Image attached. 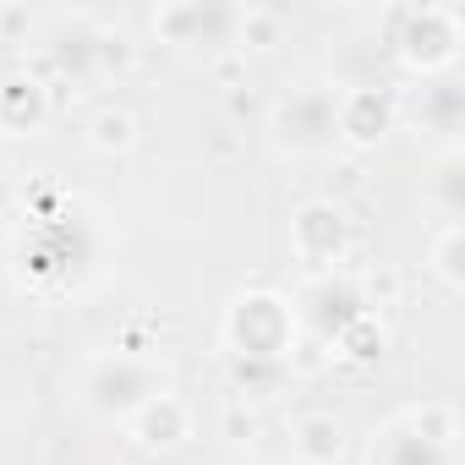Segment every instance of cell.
<instances>
[{
	"label": "cell",
	"mask_w": 465,
	"mask_h": 465,
	"mask_svg": "<svg viewBox=\"0 0 465 465\" xmlns=\"http://www.w3.org/2000/svg\"><path fill=\"white\" fill-rule=\"evenodd\" d=\"M394 61L432 83L449 77L460 66V45H465V12L460 6H438V0H421V6H400L394 12Z\"/></svg>",
	"instance_id": "6da1fadb"
},
{
	"label": "cell",
	"mask_w": 465,
	"mask_h": 465,
	"mask_svg": "<svg viewBox=\"0 0 465 465\" xmlns=\"http://www.w3.org/2000/svg\"><path fill=\"white\" fill-rule=\"evenodd\" d=\"M296 334L302 329H296L291 296H280V291H242L219 329L230 361H285Z\"/></svg>",
	"instance_id": "7a4b0ae2"
},
{
	"label": "cell",
	"mask_w": 465,
	"mask_h": 465,
	"mask_svg": "<svg viewBox=\"0 0 465 465\" xmlns=\"http://www.w3.org/2000/svg\"><path fill=\"white\" fill-rule=\"evenodd\" d=\"M334 99H340V88H329V83H296V88H285V94L274 99V110H269L274 143H280L285 153H296V159H323V153H334V148H340Z\"/></svg>",
	"instance_id": "3957f363"
},
{
	"label": "cell",
	"mask_w": 465,
	"mask_h": 465,
	"mask_svg": "<svg viewBox=\"0 0 465 465\" xmlns=\"http://www.w3.org/2000/svg\"><path fill=\"white\" fill-rule=\"evenodd\" d=\"M291 312H296V329H302V334L334 345L361 312H378V307H372V291H367L356 274L329 269V274H312V280L291 296Z\"/></svg>",
	"instance_id": "277c9868"
},
{
	"label": "cell",
	"mask_w": 465,
	"mask_h": 465,
	"mask_svg": "<svg viewBox=\"0 0 465 465\" xmlns=\"http://www.w3.org/2000/svg\"><path fill=\"white\" fill-rule=\"evenodd\" d=\"M159 389H164V372L148 356H132V351H110L83 372V405L104 421H126Z\"/></svg>",
	"instance_id": "5b68a950"
},
{
	"label": "cell",
	"mask_w": 465,
	"mask_h": 465,
	"mask_svg": "<svg viewBox=\"0 0 465 465\" xmlns=\"http://www.w3.org/2000/svg\"><path fill=\"white\" fill-rule=\"evenodd\" d=\"M148 23L170 50H203V55L236 50V6H224V0H164Z\"/></svg>",
	"instance_id": "8992f818"
},
{
	"label": "cell",
	"mask_w": 465,
	"mask_h": 465,
	"mask_svg": "<svg viewBox=\"0 0 465 465\" xmlns=\"http://www.w3.org/2000/svg\"><path fill=\"white\" fill-rule=\"evenodd\" d=\"M351 242H356V230H351V213L329 197H312L291 213V252L296 263H307L312 274H329L351 258Z\"/></svg>",
	"instance_id": "52a82bcc"
},
{
	"label": "cell",
	"mask_w": 465,
	"mask_h": 465,
	"mask_svg": "<svg viewBox=\"0 0 465 465\" xmlns=\"http://www.w3.org/2000/svg\"><path fill=\"white\" fill-rule=\"evenodd\" d=\"M334 126H340V143L367 153L400 126V99L389 88H378V83H351L334 99Z\"/></svg>",
	"instance_id": "ba28073f"
},
{
	"label": "cell",
	"mask_w": 465,
	"mask_h": 465,
	"mask_svg": "<svg viewBox=\"0 0 465 465\" xmlns=\"http://www.w3.org/2000/svg\"><path fill=\"white\" fill-rule=\"evenodd\" d=\"M126 438L143 449V454H175L186 438H192V405L170 389H159L153 400H143L132 416H126Z\"/></svg>",
	"instance_id": "9c48e42d"
},
{
	"label": "cell",
	"mask_w": 465,
	"mask_h": 465,
	"mask_svg": "<svg viewBox=\"0 0 465 465\" xmlns=\"http://www.w3.org/2000/svg\"><path fill=\"white\" fill-rule=\"evenodd\" d=\"M50 88L28 72H6L0 77V137H28L50 121Z\"/></svg>",
	"instance_id": "30bf717a"
},
{
	"label": "cell",
	"mask_w": 465,
	"mask_h": 465,
	"mask_svg": "<svg viewBox=\"0 0 465 465\" xmlns=\"http://www.w3.org/2000/svg\"><path fill=\"white\" fill-rule=\"evenodd\" d=\"M367 465H460V449H443V443H427L421 432H411L400 416L383 421L372 432V449H367Z\"/></svg>",
	"instance_id": "8fae6325"
},
{
	"label": "cell",
	"mask_w": 465,
	"mask_h": 465,
	"mask_svg": "<svg viewBox=\"0 0 465 465\" xmlns=\"http://www.w3.org/2000/svg\"><path fill=\"white\" fill-rule=\"evenodd\" d=\"M345 443H351V432L334 411H307L291 421V454L302 465H334L345 454Z\"/></svg>",
	"instance_id": "7c38bea8"
},
{
	"label": "cell",
	"mask_w": 465,
	"mask_h": 465,
	"mask_svg": "<svg viewBox=\"0 0 465 465\" xmlns=\"http://www.w3.org/2000/svg\"><path fill=\"white\" fill-rule=\"evenodd\" d=\"M416 126L421 132H432V137H443V143H454V132L465 126V88L454 83V72L449 77H432V83H421V94H416Z\"/></svg>",
	"instance_id": "4fadbf2b"
},
{
	"label": "cell",
	"mask_w": 465,
	"mask_h": 465,
	"mask_svg": "<svg viewBox=\"0 0 465 465\" xmlns=\"http://www.w3.org/2000/svg\"><path fill=\"white\" fill-rule=\"evenodd\" d=\"M329 351H334V361L372 367V361L389 351V329H383V318H378V312H361V318H356V323H351L334 345H329Z\"/></svg>",
	"instance_id": "5bb4252c"
},
{
	"label": "cell",
	"mask_w": 465,
	"mask_h": 465,
	"mask_svg": "<svg viewBox=\"0 0 465 465\" xmlns=\"http://www.w3.org/2000/svg\"><path fill=\"white\" fill-rule=\"evenodd\" d=\"M427 269L438 274V285H443L449 296L465 291V224H460V219L443 224L438 236H432V247H427Z\"/></svg>",
	"instance_id": "9a60e30c"
},
{
	"label": "cell",
	"mask_w": 465,
	"mask_h": 465,
	"mask_svg": "<svg viewBox=\"0 0 465 465\" xmlns=\"http://www.w3.org/2000/svg\"><path fill=\"white\" fill-rule=\"evenodd\" d=\"M83 132H88V148H99V153H126V148L137 143V115H132L126 104H99Z\"/></svg>",
	"instance_id": "2e32d148"
},
{
	"label": "cell",
	"mask_w": 465,
	"mask_h": 465,
	"mask_svg": "<svg viewBox=\"0 0 465 465\" xmlns=\"http://www.w3.org/2000/svg\"><path fill=\"white\" fill-rule=\"evenodd\" d=\"M427 203L443 213V224H454V219L465 213V164H460L454 148L432 164V175H427Z\"/></svg>",
	"instance_id": "e0dca14e"
},
{
	"label": "cell",
	"mask_w": 465,
	"mask_h": 465,
	"mask_svg": "<svg viewBox=\"0 0 465 465\" xmlns=\"http://www.w3.org/2000/svg\"><path fill=\"white\" fill-rule=\"evenodd\" d=\"M400 421L411 432H421L427 443H443V449H460V411L449 400H421V405H405Z\"/></svg>",
	"instance_id": "ac0fdd59"
},
{
	"label": "cell",
	"mask_w": 465,
	"mask_h": 465,
	"mask_svg": "<svg viewBox=\"0 0 465 465\" xmlns=\"http://www.w3.org/2000/svg\"><path fill=\"white\" fill-rule=\"evenodd\" d=\"M280 39H285V12L280 6H236V55L274 50Z\"/></svg>",
	"instance_id": "d6986e66"
},
{
	"label": "cell",
	"mask_w": 465,
	"mask_h": 465,
	"mask_svg": "<svg viewBox=\"0 0 465 465\" xmlns=\"http://www.w3.org/2000/svg\"><path fill=\"white\" fill-rule=\"evenodd\" d=\"M137 66V45L126 28H99L94 23V77H126Z\"/></svg>",
	"instance_id": "ffe728a7"
},
{
	"label": "cell",
	"mask_w": 465,
	"mask_h": 465,
	"mask_svg": "<svg viewBox=\"0 0 465 465\" xmlns=\"http://www.w3.org/2000/svg\"><path fill=\"white\" fill-rule=\"evenodd\" d=\"M291 378L285 361H230V389H236V400H258L269 389H280Z\"/></svg>",
	"instance_id": "44dd1931"
},
{
	"label": "cell",
	"mask_w": 465,
	"mask_h": 465,
	"mask_svg": "<svg viewBox=\"0 0 465 465\" xmlns=\"http://www.w3.org/2000/svg\"><path fill=\"white\" fill-rule=\"evenodd\" d=\"M219 432H224L230 443H252V438H258V411H252L247 400H224V411H219Z\"/></svg>",
	"instance_id": "7402d4cb"
},
{
	"label": "cell",
	"mask_w": 465,
	"mask_h": 465,
	"mask_svg": "<svg viewBox=\"0 0 465 465\" xmlns=\"http://www.w3.org/2000/svg\"><path fill=\"white\" fill-rule=\"evenodd\" d=\"M34 34H39V12H28V6H0V45L23 50Z\"/></svg>",
	"instance_id": "603a6c76"
}]
</instances>
